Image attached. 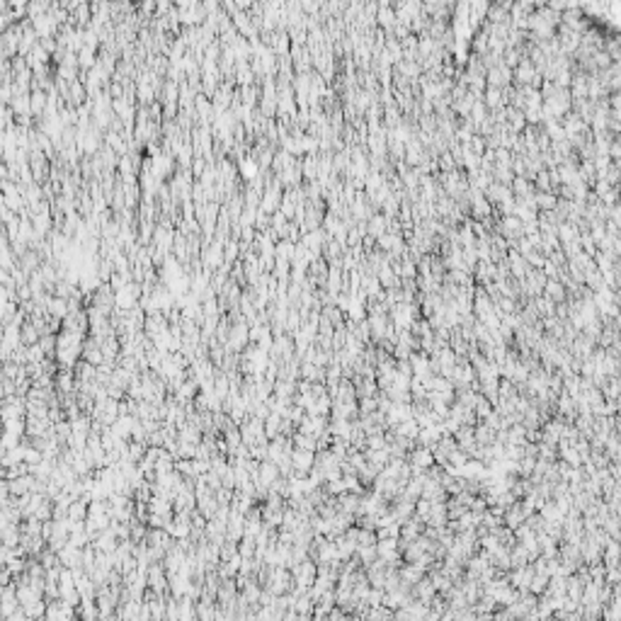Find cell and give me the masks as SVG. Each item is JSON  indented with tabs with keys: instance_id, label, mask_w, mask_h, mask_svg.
<instances>
[{
	"instance_id": "6da1fadb",
	"label": "cell",
	"mask_w": 621,
	"mask_h": 621,
	"mask_svg": "<svg viewBox=\"0 0 621 621\" xmlns=\"http://www.w3.org/2000/svg\"><path fill=\"white\" fill-rule=\"evenodd\" d=\"M46 621H73V609L63 599H56L46 607Z\"/></svg>"
},
{
	"instance_id": "7a4b0ae2",
	"label": "cell",
	"mask_w": 621,
	"mask_h": 621,
	"mask_svg": "<svg viewBox=\"0 0 621 621\" xmlns=\"http://www.w3.org/2000/svg\"><path fill=\"white\" fill-rule=\"evenodd\" d=\"M294 580H296V585H299L301 590H306L313 582V577H316V568L310 566V561H303L301 566H294Z\"/></svg>"
},
{
	"instance_id": "3957f363",
	"label": "cell",
	"mask_w": 621,
	"mask_h": 621,
	"mask_svg": "<svg viewBox=\"0 0 621 621\" xmlns=\"http://www.w3.org/2000/svg\"><path fill=\"white\" fill-rule=\"evenodd\" d=\"M291 588V575L287 570H272V577H269V590L272 595H282Z\"/></svg>"
},
{
	"instance_id": "277c9868",
	"label": "cell",
	"mask_w": 621,
	"mask_h": 621,
	"mask_svg": "<svg viewBox=\"0 0 621 621\" xmlns=\"http://www.w3.org/2000/svg\"><path fill=\"white\" fill-rule=\"evenodd\" d=\"M291 464H296L301 471H306V468H310V464H313V456H310V452H306V449H299V452L291 454Z\"/></svg>"
},
{
	"instance_id": "5b68a950",
	"label": "cell",
	"mask_w": 621,
	"mask_h": 621,
	"mask_svg": "<svg viewBox=\"0 0 621 621\" xmlns=\"http://www.w3.org/2000/svg\"><path fill=\"white\" fill-rule=\"evenodd\" d=\"M148 582H151V588H155V592H160L163 590V573H160V568H151V575H148Z\"/></svg>"
}]
</instances>
